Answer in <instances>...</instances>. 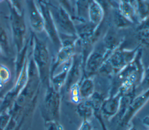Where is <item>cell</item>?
Masks as SVG:
<instances>
[{"instance_id": "cell-23", "label": "cell", "mask_w": 149, "mask_h": 130, "mask_svg": "<svg viewBox=\"0 0 149 130\" xmlns=\"http://www.w3.org/2000/svg\"><path fill=\"white\" fill-rule=\"evenodd\" d=\"M139 21L149 17V0H129Z\"/></svg>"}, {"instance_id": "cell-30", "label": "cell", "mask_w": 149, "mask_h": 130, "mask_svg": "<svg viewBox=\"0 0 149 130\" xmlns=\"http://www.w3.org/2000/svg\"><path fill=\"white\" fill-rule=\"evenodd\" d=\"M0 46L2 48L3 53L7 55H10V49L9 40L8 34L4 28L0 25Z\"/></svg>"}, {"instance_id": "cell-17", "label": "cell", "mask_w": 149, "mask_h": 130, "mask_svg": "<svg viewBox=\"0 0 149 130\" xmlns=\"http://www.w3.org/2000/svg\"><path fill=\"white\" fill-rule=\"evenodd\" d=\"M107 52L111 54L113 50L121 46L122 39L112 28H109L101 41Z\"/></svg>"}, {"instance_id": "cell-4", "label": "cell", "mask_w": 149, "mask_h": 130, "mask_svg": "<svg viewBox=\"0 0 149 130\" xmlns=\"http://www.w3.org/2000/svg\"><path fill=\"white\" fill-rule=\"evenodd\" d=\"M140 47V44L132 49L119 46L109 55L100 69L98 73L104 75H116L134 59Z\"/></svg>"}, {"instance_id": "cell-43", "label": "cell", "mask_w": 149, "mask_h": 130, "mask_svg": "<svg viewBox=\"0 0 149 130\" xmlns=\"http://www.w3.org/2000/svg\"><path fill=\"white\" fill-rule=\"evenodd\" d=\"M3 88H4V87L3 88V87H1V86H0V91H1V90L3 89Z\"/></svg>"}, {"instance_id": "cell-22", "label": "cell", "mask_w": 149, "mask_h": 130, "mask_svg": "<svg viewBox=\"0 0 149 130\" xmlns=\"http://www.w3.org/2000/svg\"><path fill=\"white\" fill-rule=\"evenodd\" d=\"M94 0H75V18L77 21L88 20V10Z\"/></svg>"}, {"instance_id": "cell-36", "label": "cell", "mask_w": 149, "mask_h": 130, "mask_svg": "<svg viewBox=\"0 0 149 130\" xmlns=\"http://www.w3.org/2000/svg\"><path fill=\"white\" fill-rule=\"evenodd\" d=\"M93 125L91 120H82V122L78 130H93Z\"/></svg>"}, {"instance_id": "cell-8", "label": "cell", "mask_w": 149, "mask_h": 130, "mask_svg": "<svg viewBox=\"0 0 149 130\" xmlns=\"http://www.w3.org/2000/svg\"><path fill=\"white\" fill-rule=\"evenodd\" d=\"M109 54L102 42L96 46L88 55L84 64V77H93L98 71L104 62L108 58Z\"/></svg>"}, {"instance_id": "cell-11", "label": "cell", "mask_w": 149, "mask_h": 130, "mask_svg": "<svg viewBox=\"0 0 149 130\" xmlns=\"http://www.w3.org/2000/svg\"><path fill=\"white\" fill-rule=\"evenodd\" d=\"M38 2V5L44 19V30L58 51L62 45L61 38L52 18L49 5L44 0Z\"/></svg>"}, {"instance_id": "cell-38", "label": "cell", "mask_w": 149, "mask_h": 130, "mask_svg": "<svg viewBox=\"0 0 149 130\" xmlns=\"http://www.w3.org/2000/svg\"><path fill=\"white\" fill-rule=\"evenodd\" d=\"M142 124L149 128V115L145 116L142 120Z\"/></svg>"}, {"instance_id": "cell-37", "label": "cell", "mask_w": 149, "mask_h": 130, "mask_svg": "<svg viewBox=\"0 0 149 130\" xmlns=\"http://www.w3.org/2000/svg\"><path fill=\"white\" fill-rule=\"evenodd\" d=\"M18 121H19V120L17 118L11 115L10 119L4 130H15V129L17 124Z\"/></svg>"}, {"instance_id": "cell-7", "label": "cell", "mask_w": 149, "mask_h": 130, "mask_svg": "<svg viewBox=\"0 0 149 130\" xmlns=\"http://www.w3.org/2000/svg\"><path fill=\"white\" fill-rule=\"evenodd\" d=\"M49 8L59 35L77 37L75 23L70 15L59 5H49Z\"/></svg>"}, {"instance_id": "cell-33", "label": "cell", "mask_w": 149, "mask_h": 130, "mask_svg": "<svg viewBox=\"0 0 149 130\" xmlns=\"http://www.w3.org/2000/svg\"><path fill=\"white\" fill-rule=\"evenodd\" d=\"M11 117L9 110L0 113V130H4Z\"/></svg>"}, {"instance_id": "cell-9", "label": "cell", "mask_w": 149, "mask_h": 130, "mask_svg": "<svg viewBox=\"0 0 149 130\" xmlns=\"http://www.w3.org/2000/svg\"><path fill=\"white\" fill-rule=\"evenodd\" d=\"M28 67L29 57L27 56L20 73L16 78L15 85L6 91L2 99V102L0 104V113L10 109L15 99L25 86L28 80Z\"/></svg>"}, {"instance_id": "cell-35", "label": "cell", "mask_w": 149, "mask_h": 130, "mask_svg": "<svg viewBox=\"0 0 149 130\" xmlns=\"http://www.w3.org/2000/svg\"><path fill=\"white\" fill-rule=\"evenodd\" d=\"M24 1L25 0H8V4L19 13H24Z\"/></svg>"}, {"instance_id": "cell-32", "label": "cell", "mask_w": 149, "mask_h": 130, "mask_svg": "<svg viewBox=\"0 0 149 130\" xmlns=\"http://www.w3.org/2000/svg\"><path fill=\"white\" fill-rule=\"evenodd\" d=\"M59 5L66 10L73 19L75 16V8L73 4V0H57Z\"/></svg>"}, {"instance_id": "cell-28", "label": "cell", "mask_w": 149, "mask_h": 130, "mask_svg": "<svg viewBox=\"0 0 149 130\" xmlns=\"http://www.w3.org/2000/svg\"><path fill=\"white\" fill-rule=\"evenodd\" d=\"M115 9L113 15V23L115 27L118 29L125 28L130 27L133 23L120 13L117 9Z\"/></svg>"}, {"instance_id": "cell-26", "label": "cell", "mask_w": 149, "mask_h": 130, "mask_svg": "<svg viewBox=\"0 0 149 130\" xmlns=\"http://www.w3.org/2000/svg\"><path fill=\"white\" fill-rule=\"evenodd\" d=\"M76 111L82 120H91L93 117V107L88 100H81L77 104Z\"/></svg>"}, {"instance_id": "cell-6", "label": "cell", "mask_w": 149, "mask_h": 130, "mask_svg": "<svg viewBox=\"0 0 149 130\" xmlns=\"http://www.w3.org/2000/svg\"><path fill=\"white\" fill-rule=\"evenodd\" d=\"M10 9V24L12 39L16 52L24 47L27 40V26L24 13L20 14L8 4Z\"/></svg>"}, {"instance_id": "cell-46", "label": "cell", "mask_w": 149, "mask_h": 130, "mask_svg": "<svg viewBox=\"0 0 149 130\" xmlns=\"http://www.w3.org/2000/svg\"><path fill=\"white\" fill-rule=\"evenodd\" d=\"M73 1H75V0H73Z\"/></svg>"}, {"instance_id": "cell-41", "label": "cell", "mask_w": 149, "mask_h": 130, "mask_svg": "<svg viewBox=\"0 0 149 130\" xmlns=\"http://www.w3.org/2000/svg\"><path fill=\"white\" fill-rule=\"evenodd\" d=\"M127 130H139V129L135 126L132 125V126L130 127Z\"/></svg>"}, {"instance_id": "cell-42", "label": "cell", "mask_w": 149, "mask_h": 130, "mask_svg": "<svg viewBox=\"0 0 149 130\" xmlns=\"http://www.w3.org/2000/svg\"><path fill=\"white\" fill-rule=\"evenodd\" d=\"M2 54H3V51H2V48H1V46H0V57L2 56Z\"/></svg>"}, {"instance_id": "cell-18", "label": "cell", "mask_w": 149, "mask_h": 130, "mask_svg": "<svg viewBox=\"0 0 149 130\" xmlns=\"http://www.w3.org/2000/svg\"><path fill=\"white\" fill-rule=\"evenodd\" d=\"M135 35L141 46L149 48V17L138 23L135 30Z\"/></svg>"}, {"instance_id": "cell-27", "label": "cell", "mask_w": 149, "mask_h": 130, "mask_svg": "<svg viewBox=\"0 0 149 130\" xmlns=\"http://www.w3.org/2000/svg\"><path fill=\"white\" fill-rule=\"evenodd\" d=\"M134 97L135 96L132 93L123 95L121 96V98L120 100L119 110L116 115L115 116V117L117 118L118 122L119 121L122 119V118L123 117V115H125V114L126 113L128 109L129 104L130 103Z\"/></svg>"}, {"instance_id": "cell-25", "label": "cell", "mask_w": 149, "mask_h": 130, "mask_svg": "<svg viewBox=\"0 0 149 130\" xmlns=\"http://www.w3.org/2000/svg\"><path fill=\"white\" fill-rule=\"evenodd\" d=\"M29 45V40H27L24 47L18 52H16V56L15 60V71L16 78L20 73L24 62L27 57V50Z\"/></svg>"}, {"instance_id": "cell-47", "label": "cell", "mask_w": 149, "mask_h": 130, "mask_svg": "<svg viewBox=\"0 0 149 130\" xmlns=\"http://www.w3.org/2000/svg\"><path fill=\"white\" fill-rule=\"evenodd\" d=\"M147 130H149V129H147Z\"/></svg>"}, {"instance_id": "cell-29", "label": "cell", "mask_w": 149, "mask_h": 130, "mask_svg": "<svg viewBox=\"0 0 149 130\" xmlns=\"http://www.w3.org/2000/svg\"><path fill=\"white\" fill-rule=\"evenodd\" d=\"M149 89V66L144 69L141 81L134 91L135 96H137Z\"/></svg>"}, {"instance_id": "cell-34", "label": "cell", "mask_w": 149, "mask_h": 130, "mask_svg": "<svg viewBox=\"0 0 149 130\" xmlns=\"http://www.w3.org/2000/svg\"><path fill=\"white\" fill-rule=\"evenodd\" d=\"M44 130H64L59 121L51 120L44 122Z\"/></svg>"}, {"instance_id": "cell-14", "label": "cell", "mask_w": 149, "mask_h": 130, "mask_svg": "<svg viewBox=\"0 0 149 130\" xmlns=\"http://www.w3.org/2000/svg\"><path fill=\"white\" fill-rule=\"evenodd\" d=\"M30 25L32 30L40 33L44 31V19L36 0H25Z\"/></svg>"}, {"instance_id": "cell-44", "label": "cell", "mask_w": 149, "mask_h": 130, "mask_svg": "<svg viewBox=\"0 0 149 130\" xmlns=\"http://www.w3.org/2000/svg\"><path fill=\"white\" fill-rule=\"evenodd\" d=\"M37 1H41V0H36Z\"/></svg>"}, {"instance_id": "cell-40", "label": "cell", "mask_w": 149, "mask_h": 130, "mask_svg": "<svg viewBox=\"0 0 149 130\" xmlns=\"http://www.w3.org/2000/svg\"><path fill=\"white\" fill-rule=\"evenodd\" d=\"M6 92V91L4 89V88H3V89L0 91V100L3 98L4 95L5 94Z\"/></svg>"}, {"instance_id": "cell-10", "label": "cell", "mask_w": 149, "mask_h": 130, "mask_svg": "<svg viewBox=\"0 0 149 130\" xmlns=\"http://www.w3.org/2000/svg\"><path fill=\"white\" fill-rule=\"evenodd\" d=\"M65 37V38L61 39L62 45L57 51L53 62H51L50 78L55 74V71L60 66L70 60L76 53V46L78 41L77 37Z\"/></svg>"}, {"instance_id": "cell-24", "label": "cell", "mask_w": 149, "mask_h": 130, "mask_svg": "<svg viewBox=\"0 0 149 130\" xmlns=\"http://www.w3.org/2000/svg\"><path fill=\"white\" fill-rule=\"evenodd\" d=\"M117 9L121 15L133 24L139 20L135 11L129 0H120Z\"/></svg>"}, {"instance_id": "cell-19", "label": "cell", "mask_w": 149, "mask_h": 130, "mask_svg": "<svg viewBox=\"0 0 149 130\" xmlns=\"http://www.w3.org/2000/svg\"><path fill=\"white\" fill-rule=\"evenodd\" d=\"M71 62L72 59L63 64V67L61 72L58 74H54L50 78L51 85L58 92H61L62 87L65 86Z\"/></svg>"}, {"instance_id": "cell-16", "label": "cell", "mask_w": 149, "mask_h": 130, "mask_svg": "<svg viewBox=\"0 0 149 130\" xmlns=\"http://www.w3.org/2000/svg\"><path fill=\"white\" fill-rule=\"evenodd\" d=\"M104 99V98L102 94L95 91L93 95L88 100L93 107V117H95L100 123L102 130H108L101 110V107Z\"/></svg>"}, {"instance_id": "cell-12", "label": "cell", "mask_w": 149, "mask_h": 130, "mask_svg": "<svg viewBox=\"0 0 149 130\" xmlns=\"http://www.w3.org/2000/svg\"><path fill=\"white\" fill-rule=\"evenodd\" d=\"M84 77V63L81 53H76L72 58L71 64L68 71L67 79L65 84L67 93L74 85L79 84Z\"/></svg>"}, {"instance_id": "cell-2", "label": "cell", "mask_w": 149, "mask_h": 130, "mask_svg": "<svg viewBox=\"0 0 149 130\" xmlns=\"http://www.w3.org/2000/svg\"><path fill=\"white\" fill-rule=\"evenodd\" d=\"M142 54V49L140 48L134 59L115 75L116 92L122 95L132 93L135 96V89L140 84L144 71Z\"/></svg>"}, {"instance_id": "cell-45", "label": "cell", "mask_w": 149, "mask_h": 130, "mask_svg": "<svg viewBox=\"0 0 149 130\" xmlns=\"http://www.w3.org/2000/svg\"><path fill=\"white\" fill-rule=\"evenodd\" d=\"M3 0H0V2H2V1H3Z\"/></svg>"}, {"instance_id": "cell-3", "label": "cell", "mask_w": 149, "mask_h": 130, "mask_svg": "<svg viewBox=\"0 0 149 130\" xmlns=\"http://www.w3.org/2000/svg\"><path fill=\"white\" fill-rule=\"evenodd\" d=\"M31 41V58L37 69L41 83L46 88L50 85L51 62L49 51L46 42L36 35L32 37Z\"/></svg>"}, {"instance_id": "cell-21", "label": "cell", "mask_w": 149, "mask_h": 130, "mask_svg": "<svg viewBox=\"0 0 149 130\" xmlns=\"http://www.w3.org/2000/svg\"><path fill=\"white\" fill-rule=\"evenodd\" d=\"M79 89L81 100L90 99L95 92V84L93 77H84L79 82Z\"/></svg>"}, {"instance_id": "cell-15", "label": "cell", "mask_w": 149, "mask_h": 130, "mask_svg": "<svg viewBox=\"0 0 149 130\" xmlns=\"http://www.w3.org/2000/svg\"><path fill=\"white\" fill-rule=\"evenodd\" d=\"M122 96V95L118 91L115 94L111 95L109 97L104 99L101 110L104 119L110 120L115 117L119 110Z\"/></svg>"}, {"instance_id": "cell-39", "label": "cell", "mask_w": 149, "mask_h": 130, "mask_svg": "<svg viewBox=\"0 0 149 130\" xmlns=\"http://www.w3.org/2000/svg\"><path fill=\"white\" fill-rule=\"evenodd\" d=\"M23 121L21 120H19L17 124L15 130H23Z\"/></svg>"}, {"instance_id": "cell-31", "label": "cell", "mask_w": 149, "mask_h": 130, "mask_svg": "<svg viewBox=\"0 0 149 130\" xmlns=\"http://www.w3.org/2000/svg\"><path fill=\"white\" fill-rule=\"evenodd\" d=\"M10 77L11 73L8 67L3 64H0V86L3 88L10 81Z\"/></svg>"}, {"instance_id": "cell-13", "label": "cell", "mask_w": 149, "mask_h": 130, "mask_svg": "<svg viewBox=\"0 0 149 130\" xmlns=\"http://www.w3.org/2000/svg\"><path fill=\"white\" fill-rule=\"evenodd\" d=\"M149 100V89L145 92L136 96L131 101L128 109L122 118L118 121V125L120 128L127 126L136 114L143 108Z\"/></svg>"}, {"instance_id": "cell-20", "label": "cell", "mask_w": 149, "mask_h": 130, "mask_svg": "<svg viewBox=\"0 0 149 130\" xmlns=\"http://www.w3.org/2000/svg\"><path fill=\"white\" fill-rule=\"evenodd\" d=\"M105 16L102 6L95 0L91 3L88 10V20L96 26L101 24Z\"/></svg>"}, {"instance_id": "cell-1", "label": "cell", "mask_w": 149, "mask_h": 130, "mask_svg": "<svg viewBox=\"0 0 149 130\" xmlns=\"http://www.w3.org/2000/svg\"><path fill=\"white\" fill-rule=\"evenodd\" d=\"M41 85L37 69L31 57L29 58L28 80L9 110L12 116L19 120L23 109L38 97Z\"/></svg>"}, {"instance_id": "cell-5", "label": "cell", "mask_w": 149, "mask_h": 130, "mask_svg": "<svg viewBox=\"0 0 149 130\" xmlns=\"http://www.w3.org/2000/svg\"><path fill=\"white\" fill-rule=\"evenodd\" d=\"M61 105V92L55 91L51 84L46 88L40 111L44 122L60 120Z\"/></svg>"}]
</instances>
